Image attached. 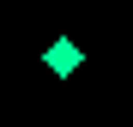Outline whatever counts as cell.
Here are the masks:
<instances>
[{
  "instance_id": "cell-1",
  "label": "cell",
  "mask_w": 133,
  "mask_h": 127,
  "mask_svg": "<svg viewBox=\"0 0 133 127\" xmlns=\"http://www.w3.org/2000/svg\"><path fill=\"white\" fill-rule=\"evenodd\" d=\"M42 67H49L55 79H73V73L85 67V49H79V42H73V36H55V42H49V49H42Z\"/></svg>"
}]
</instances>
